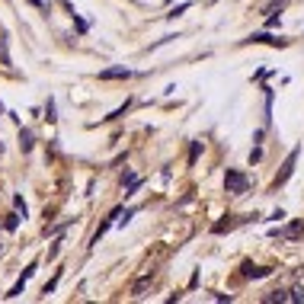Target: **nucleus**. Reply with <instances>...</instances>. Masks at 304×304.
Wrapping results in <instances>:
<instances>
[{
  "mask_svg": "<svg viewBox=\"0 0 304 304\" xmlns=\"http://www.w3.org/2000/svg\"><path fill=\"white\" fill-rule=\"evenodd\" d=\"M247 186H250V179L243 173H237V170H228V176H224V189L234 192V196H243L247 192Z\"/></svg>",
  "mask_w": 304,
  "mask_h": 304,
  "instance_id": "1",
  "label": "nucleus"
},
{
  "mask_svg": "<svg viewBox=\"0 0 304 304\" xmlns=\"http://www.w3.org/2000/svg\"><path fill=\"white\" fill-rule=\"evenodd\" d=\"M301 234H304V221H291V224L275 231V237H282V240H298Z\"/></svg>",
  "mask_w": 304,
  "mask_h": 304,
  "instance_id": "2",
  "label": "nucleus"
},
{
  "mask_svg": "<svg viewBox=\"0 0 304 304\" xmlns=\"http://www.w3.org/2000/svg\"><path fill=\"white\" fill-rule=\"evenodd\" d=\"M247 42H253V45H275V48H285V45H288L285 38H275V36H269V32H253Z\"/></svg>",
  "mask_w": 304,
  "mask_h": 304,
  "instance_id": "3",
  "label": "nucleus"
},
{
  "mask_svg": "<svg viewBox=\"0 0 304 304\" xmlns=\"http://www.w3.org/2000/svg\"><path fill=\"white\" fill-rule=\"evenodd\" d=\"M131 71L125 68V64H119V68H106V71H99V80H128Z\"/></svg>",
  "mask_w": 304,
  "mask_h": 304,
  "instance_id": "4",
  "label": "nucleus"
},
{
  "mask_svg": "<svg viewBox=\"0 0 304 304\" xmlns=\"http://www.w3.org/2000/svg\"><path fill=\"white\" fill-rule=\"evenodd\" d=\"M295 160H298V151H291V154H288V160H285V167H282V173H279V176H275V182H272L275 189H279L282 182H288V176H291V170H295Z\"/></svg>",
  "mask_w": 304,
  "mask_h": 304,
  "instance_id": "5",
  "label": "nucleus"
},
{
  "mask_svg": "<svg viewBox=\"0 0 304 304\" xmlns=\"http://www.w3.org/2000/svg\"><path fill=\"white\" fill-rule=\"evenodd\" d=\"M32 272H36V263H32V266H29V269H26V272H23V275H19V282H16L13 288H10V291H7V298H16V295H19V291H23V288H26V282H29V279H32Z\"/></svg>",
  "mask_w": 304,
  "mask_h": 304,
  "instance_id": "6",
  "label": "nucleus"
},
{
  "mask_svg": "<svg viewBox=\"0 0 304 304\" xmlns=\"http://www.w3.org/2000/svg\"><path fill=\"white\" fill-rule=\"evenodd\" d=\"M119 215H122V212H119V208H115V212L109 215V218L103 221V224H99V228H96V234H93V243H99V240H103V234H106V231H109V228H112V224H115V218H119Z\"/></svg>",
  "mask_w": 304,
  "mask_h": 304,
  "instance_id": "7",
  "label": "nucleus"
},
{
  "mask_svg": "<svg viewBox=\"0 0 304 304\" xmlns=\"http://www.w3.org/2000/svg\"><path fill=\"white\" fill-rule=\"evenodd\" d=\"M147 288H151V275H141V279H138L135 285H131L128 295H131V298H144V291H147Z\"/></svg>",
  "mask_w": 304,
  "mask_h": 304,
  "instance_id": "8",
  "label": "nucleus"
},
{
  "mask_svg": "<svg viewBox=\"0 0 304 304\" xmlns=\"http://www.w3.org/2000/svg\"><path fill=\"white\" fill-rule=\"evenodd\" d=\"M243 275H247V279H266V275H269V269L253 266V263H243Z\"/></svg>",
  "mask_w": 304,
  "mask_h": 304,
  "instance_id": "9",
  "label": "nucleus"
},
{
  "mask_svg": "<svg viewBox=\"0 0 304 304\" xmlns=\"http://www.w3.org/2000/svg\"><path fill=\"white\" fill-rule=\"evenodd\" d=\"M263 301H266V304H272V301H288V295H285V291H269Z\"/></svg>",
  "mask_w": 304,
  "mask_h": 304,
  "instance_id": "10",
  "label": "nucleus"
},
{
  "mask_svg": "<svg viewBox=\"0 0 304 304\" xmlns=\"http://www.w3.org/2000/svg\"><path fill=\"white\" fill-rule=\"evenodd\" d=\"M3 228H7V231H16V228H19V215H7Z\"/></svg>",
  "mask_w": 304,
  "mask_h": 304,
  "instance_id": "11",
  "label": "nucleus"
},
{
  "mask_svg": "<svg viewBox=\"0 0 304 304\" xmlns=\"http://www.w3.org/2000/svg\"><path fill=\"white\" fill-rule=\"evenodd\" d=\"M19 141H23V151H32V135L29 131H19Z\"/></svg>",
  "mask_w": 304,
  "mask_h": 304,
  "instance_id": "12",
  "label": "nucleus"
},
{
  "mask_svg": "<svg viewBox=\"0 0 304 304\" xmlns=\"http://www.w3.org/2000/svg\"><path fill=\"white\" fill-rule=\"evenodd\" d=\"M198 151H202V144H198V141H192V147H189V163H196V160H198Z\"/></svg>",
  "mask_w": 304,
  "mask_h": 304,
  "instance_id": "13",
  "label": "nucleus"
},
{
  "mask_svg": "<svg viewBox=\"0 0 304 304\" xmlns=\"http://www.w3.org/2000/svg\"><path fill=\"white\" fill-rule=\"evenodd\" d=\"M13 205H16V212L26 218V202H23V196H16V198H13Z\"/></svg>",
  "mask_w": 304,
  "mask_h": 304,
  "instance_id": "14",
  "label": "nucleus"
},
{
  "mask_svg": "<svg viewBox=\"0 0 304 304\" xmlns=\"http://www.w3.org/2000/svg\"><path fill=\"white\" fill-rule=\"evenodd\" d=\"M288 301H298V304H301V301H304V288H295V291L288 295Z\"/></svg>",
  "mask_w": 304,
  "mask_h": 304,
  "instance_id": "15",
  "label": "nucleus"
},
{
  "mask_svg": "<svg viewBox=\"0 0 304 304\" xmlns=\"http://www.w3.org/2000/svg\"><path fill=\"white\" fill-rule=\"evenodd\" d=\"M182 10H189V3H179V7H173V10H170V13H167V16H170V19H173V16H179V13H182Z\"/></svg>",
  "mask_w": 304,
  "mask_h": 304,
  "instance_id": "16",
  "label": "nucleus"
},
{
  "mask_svg": "<svg viewBox=\"0 0 304 304\" xmlns=\"http://www.w3.org/2000/svg\"><path fill=\"white\" fill-rule=\"evenodd\" d=\"M259 160H263V151H259V147H256V151H250V163H259Z\"/></svg>",
  "mask_w": 304,
  "mask_h": 304,
  "instance_id": "17",
  "label": "nucleus"
}]
</instances>
